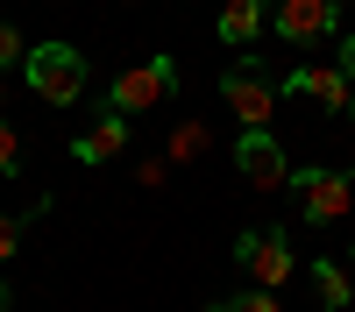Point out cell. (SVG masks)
Listing matches in <instances>:
<instances>
[{
  "label": "cell",
  "mask_w": 355,
  "mask_h": 312,
  "mask_svg": "<svg viewBox=\"0 0 355 312\" xmlns=\"http://www.w3.org/2000/svg\"><path fill=\"white\" fill-rule=\"evenodd\" d=\"M171 93H178V64H171V57H150V64H128L121 78H114L107 107H114V113H150V107H164Z\"/></svg>",
  "instance_id": "5"
},
{
  "label": "cell",
  "mask_w": 355,
  "mask_h": 312,
  "mask_svg": "<svg viewBox=\"0 0 355 312\" xmlns=\"http://www.w3.org/2000/svg\"><path fill=\"white\" fill-rule=\"evenodd\" d=\"M206 312H284V305H277V291H256V284H249V291H227V298H214Z\"/></svg>",
  "instance_id": "11"
},
{
  "label": "cell",
  "mask_w": 355,
  "mask_h": 312,
  "mask_svg": "<svg viewBox=\"0 0 355 312\" xmlns=\"http://www.w3.org/2000/svg\"><path fill=\"white\" fill-rule=\"evenodd\" d=\"M71 156H78V163H114V156H128V113H114V107H107L100 121L71 142Z\"/></svg>",
  "instance_id": "8"
},
{
  "label": "cell",
  "mask_w": 355,
  "mask_h": 312,
  "mask_svg": "<svg viewBox=\"0 0 355 312\" xmlns=\"http://www.w3.org/2000/svg\"><path fill=\"white\" fill-rule=\"evenodd\" d=\"M277 85H284L291 100H313V107H327V113L355 107V85H348L341 71H327V64H291V71H284Z\"/></svg>",
  "instance_id": "7"
},
{
  "label": "cell",
  "mask_w": 355,
  "mask_h": 312,
  "mask_svg": "<svg viewBox=\"0 0 355 312\" xmlns=\"http://www.w3.org/2000/svg\"><path fill=\"white\" fill-rule=\"evenodd\" d=\"M0 100H8V71H0Z\"/></svg>",
  "instance_id": "17"
},
{
  "label": "cell",
  "mask_w": 355,
  "mask_h": 312,
  "mask_svg": "<svg viewBox=\"0 0 355 312\" xmlns=\"http://www.w3.org/2000/svg\"><path fill=\"white\" fill-rule=\"evenodd\" d=\"M15 57H21V36H15V21H0V71H8Z\"/></svg>",
  "instance_id": "15"
},
{
  "label": "cell",
  "mask_w": 355,
  "mask_h": 312,
  "mask_svg": "<svg viewBox=\"0 0 355 312\" xmlns=\"http://www.w3.org/2000/svg\"><path fill=\"white\" fill-rule=\"evenodd\" d=\"M234 263H242V277L256 284V291H284L291 270H299L284 227H249V235H234Z\"/></svg>",
  "instance_id": "4"
},
{
  "label": "cell",
  "mask_w": 355,
  "mask_h": 312,
  "mask_svg": "<svg viewBox=\"0 0 355 312\" xmlns=\"http://www.w3.org/2000/svg\"><path fill=\"white\" fill-rule=\"evenodd\" d=\"M0 312H8V284H0Z\"/></svg>",
  "instance_id": "18"
},
{
  "label": "cell",
  "mask_w": 355,
  "mask_h": 312,
  "mask_svg": "<svg viewBox=\"0 0 355 312\" xmlns=\"http://www.w3.org/2000/svg\"><path fill=\"white\" fill-rule=\"evenodd\" d=\"M277 93H284V85L270 78V64H263V57H234V64L220 71V100L234 107V121H242V128H270Z\"/></svg>",
  "instance_id": "1"
},
{
  "label": "cell",
  "mask_w": 355,
  "mask_h": 312,
  "mask_svg": "<svg viewBox=\"0 0 355 312\" xmlns=\"http://www.w3.org/2000/svg\"><path fill=\"white\" fill-rule=\"evenodd\" d=\"M199 149H206V121H185V128L171 135V163H192Z\"/></svg>",
  "instance_id": "13"
},
{
  "label": "cell",
  "mask_w": 355,
  "mask_h": 312,
  "mask_svg": "<svg viewBox=\"0 0 355 312\" xmlns=\"http://www.w3.org/2000/svg\"><path fill=\"white\" fill-rule=\"evenodd\" d=\"M15 170H21V135L0 121V178H15Z\"/></svg>",
  "instance_id": "14"
},
{
  "label": "cell",
  "mask_w": 355,
  "mask_h": 312,
  "mask_svg": "<svg viewBox=\"0 0 355 312\" xmlns=\"http://www.w3.org/2000/svg\"><path fill=\"white\" fill-rule=\"evenodd\" d=\"M334 71H341V78H348V85H355V36H348V43H341V64H334Z\"/></svg>",
  "instance_id": "16"
},
{
  "label": "cell",
  "mask_w": 355,
  "mask_h": 312,
  "mask_svg": "<svg viewBox=\"0 0 355 312\" xmlns=\"http://www.w3.org/2000/svg\"><path fill=\"white\" fill-rule=\"evenodd\" d=\"M234 170H242V185L249 192H277L291 178V163H284V142L270 128H242L234 135Z\"/></svg>",
  "instance_id": "6"
},
{
  "label": "cell",
  "mask_w": 355,
  "mask_h": 312,
  "mask_svg": "<svg viewBox=\"0 0 355 312\" xmlns=\"http://www.w3.org/2000/svg\"><path fill=\"white\" fill-rule=\"evenodd\" d=\"M36 213H50V199H43ZM36 213H0V263H8V255L21 248V235H28V220H36Z\"/></svg>",
  "instance_id": "12"
},
{
  "label": "cell",
  "mask_w": 355,
  "mask_h": 312,
  "mask_svg": "<svg viewBox=\"0 0 355 312\" xmlns=\"http://www.w3.org/2000/svg\"><path fill=\"white\" fill-rule=\"evenodd\" d=\"M270 21V0H227L220 8V43H256Z\"/></svg>",
  "instance_id": "9"
},
{
  "label": "cell",
  "mask_w": 355,
  "mask_h": 312,
  "mask_svg": "<svg viewBox=\"0 0 355 312\" xmlns=\"http://www.w3.org/2000/svg\"><path fill=\"white\" fill-rule=\"evenodd\" d=\"M21 71H28V93L50 100V107H71V100L85 93V57H78L71 43H43V50H28Z\"/></svg>",
  "instance_id": "3"
},
{
  "label": "cell",
  "mask_w": 355,
  "mask_h": 312,
  "mask_svg": "<svg viewBox=\"0 0 355 312\" xmlns=\"http://www.w3.org/2000/svg\"><path fill=\"white\" fill-rule=\"evenodd\" d=\"M291 199H299V213L313 227H334L341 213H355V170H320V163H299L291 170Z\"/></svg>",
  "instance_id": "2"
},
{
  "label": "cell",
  "mask_w": 355,
  "mask_h": 312,
  "mask_svg": "<svg viewBox=\"0 0 355 312\" xmlns=\"http://www.w3.org/2000/svg\"><path fill=\"white\" fill-rule=\"evenodd\" d=\"M313 291H320V305H327V312H341V305L355 298V277H348V263H334V255H327V263H313Z\"/></svg>",
  "instance_id": "10"
}]
</instances>
